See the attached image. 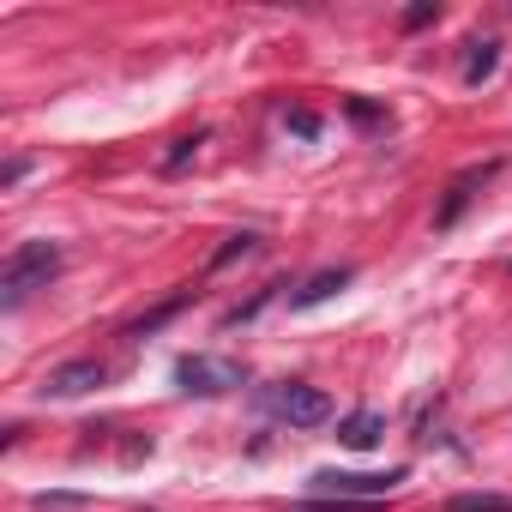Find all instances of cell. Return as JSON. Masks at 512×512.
Returning <instances> with one entry per match:
<instances>
[{"instance_id":"3957f363","label":"cell","mask_w":512,"mask_h":512,"mask_svg":"<svg viewBox=\"0 0 512 512\" xmlns=\"http://www.w3.org/2000/svg\"><path fill=\"white\" fill-rule=\"evenodd\" d=\"M266 404H272V416H278V422H290V428H320V422H332V398H326L320 386H302V380L272 386V392H266Z\"/></svg>"},{"instance_id":"7c38bea8","label":"cell","mask_w":512,"mask_h":512,"mask_svg":"<svg viewBox=\"0 0 512 512\" xmlns=\"http://www.w3.org/2000/svg\"><path fill=\"white\" fill-rule=\"evenodd\" d=\"M446 512H512V494H452Z\"/></svg>"},{"instance_id":"8992f818","label":"cell","mask_w":512,"mask_h":512,"mask_svg":"<svg viewBox=\"0 0 512 512\" xmlns=\"http://www.w3.org/2000/svg\"><path fill=\"white\" fill-rule=\"evenodd\" d=\"M103 380H109V368H103L97 356H79V362L49 368L37 392H43V398H85V392H91V386H103Z\"/></svg>"},{"instance_id":"6da1fadb","label":"cell","mask_w":512,"mask_h":512,"mask_svg":"<svg viewBox=\"0 0 512 512\" xmlns=\"http://www.w3.org/2000/svg\"><path fill=\"white\" fill-rule=\"evenodd\" d=\"M61 260H67V253H61L55 241H25V247H13L7 266H0V302H7V308H25L37 290H49V284L61 278Z\"/></svg>"},{"instance_id":"7a4b0ae2","label":"cell","mask_w":512,"mask_h":512,"mask_svg":"<svg viewBox=\"0 0 512 512\" xmlns=\"http://www.w3.org/2000/svg\"><path fill=\"white\" fill-rule=\"evenodd\" d=\"M410 470L404 464H392V470H320L314 476V488H320V500H386L398 482H404Z\"/></svg>"},{"instance_id":"5bb4252c","label":"cell","mask_w":512,"mask_h":512,"mask_svg":"<svg viewBox=\"0 0 512 512\" xmlns=\"http://www.w3.org/2000/svg\"><path fill=\"white\" fill-rule=\"evenodd\" d=\"M199 145H205V133H181V139L169 145V157H163V163H169V169H181L187 157H199Z\"/></svg>"},{"instance_id":"9a60e30c","label":"cell","mask_w":512,"mask_h":512,"mask_svg":"<svg viewBox=\"0 0 512 512\" xmlns=\"http://www.w3.org/2000/svg\"><path fill=\"white\" fill-rule=\"evenodd\" d=\"M344 109H350V115H356L362 127H392V115H386V109H374V103H362V97H350Z\"/></svg>"},{"instance_id":"4fadbf2b","label":"cell","mask_w":512,"mask_h":512,"mask_svg":"<svg viewBox=\"0 0 512 512\" xmlns=\"http://www.w3.org/2000/svg\"><path fill=\"white\" fill-rule=\"evenodd\" d=\"M284 127H290L296 139H320V115H314V109H284Z\"/></svg>"},{"instance_id":"30bf717a","label":"cell","mask_w":512,"mask_h":512,"mask_svg":"<svg viewBox=\"0 0 512 512\" xmlns=\"http://www.w3.org/2000/svg\"><path fill=\"white\" fill-rule=\"evenodd\" d=\"M494 67H500V43H470V55H464V85H470V91L488 85Z\"/></svg>"},{"instance_id":"8fae6325","label":"cell","mask_w":512,"mask_h":512,"mask_svg":"<svg viewBox=\"0 0 512 512\" xmlns=\"http://www.w3.org/2000/svg\"><path fill=\"white\" fill-rule=\"evenodd\" d=\"M247 253H260V235L253 229H241V235H229L217 253H211V272H223V266H235V260H247Z\"/></svg>"},{"instance_id":"ba28073f","label":"cell","mask_w":512,"mask_h":512,"mask_svg":"<svg viewBox=\"0 0 512 512\" xmlns=\"http://www.w3.org/2000/svg\"><path fill=\"white\" fill-rule=\"evenodd\" d=\"M380 434H386V416H380V410H350V416L338 422V440H344V446H356V452L380 446Z\"/></svg>"},{"instance_id":"9c48e42d","label":"cell","mask_w":512,"mask_h":512,"mask_svg":"<svg viewBox=\"0 0 512 512\" xmlns=\"http://www.w3.org/2000/svg\"><path fill=\"white\" fill-rule=\"evenodd\" d=\"M187 302H193V290H181V296H169L163 308H151V314H139V320H127V326H121V338H151V332H163V326H169V320H175V314H181Z\"/></svg>"},{"instance_id":"5b68a950","label":"cell","mask_w":512,"mask_h":512,"mask_svg":"<svg viewBox=\"0 0 512 512\" xmlns=\"http://www.w3.org/2000/svg\"><path fill=\"white\" fill-rule=\"evenodd\" d=\"M494 175H500V163H470V169H458V175H452V187H446V199L434 205V229H452V223L470 211V199H476Z\"/></svg>"},{"instance_id":"52a82bcc","label":"cell","mask_w":512,"mask_h":512,"mask_svg":"<svg viewBox=\"0 0 512 512\" xmlns=\"http://www.w3.org/2000/svg\"><path fill=\"white\" fill-rule=\"evenodd\" d=\"M350 284H356V272H350V266H326V272H314L302 290H290V308H296V314H308V308L332 302V296H338V290H350Z\"/></svg>"},{"instance_id":"2e32d148","label":"cell","mask_w":512,"mask_h":512,"mask_svg":"<svg viewBox=\"0 0 512 512\" xmlns=\"http://www.w3.org/2000/svg\"><path fill=\"white\" fill-rule=\"evenodd\" d=\"M440 19V7H410L404 13V31H422V25H434Z\"/></svg>"},{"instance_id":"e0dca14e","label":"cell","mask_w":512,"mask_h":512,"mask_svg":"<svg viewBox=\"0 0 512 512\" xmlns=\"http://www.w3.org/2000/svg\"><path fill=\"white\" fill-rule=\"evenodd\" d=\"M25 175H31V163H25V157H13V163H7V169H0V187H19V181H25Z\"/></svg>"},{"instance_id":"277c9868","label":"cell","mask_w":512,"mask_h":512,"mask_svg":"<svg viewBox=\"0 0 512 512\" xmlns=\"http://www.w3.org/2000/svg\"><path fill=\"white\" fill-rule=\"evenodd\" d=\"M247 374H241V362H229V356H181L175 362V386L181 392H199V398H217V392H235Z\"/></svg>"}]
</instances>
